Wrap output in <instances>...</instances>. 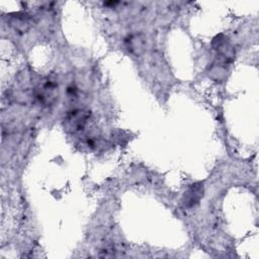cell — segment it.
<instances>
[{"label": "cell", "instance_id": "1", "mask_svg": "<svg viewBox=\"0 0 259 259\" xmlns=\"http://www.w3.org/2000/svg\"><path fill=\"white\" fill-rule=\"evenodd\" d=\"M36 98L45 105H51L58 97V85L54 81L47 80L41 83L35 92Z\"/></svg>", "mask_w": 259, "mask_h": 259}, {"label": "cell", "instance_id": "2", "mask_svg": "<svg viewBox=\"0 0 259 259\" xmlns=\"http://www.w3.org/2000/svg\"><path fill=\"white\" fill-rule=\"evenodd\" d=\"M88 117H89L88 112L84 110H80V109L73 110L67 115L65 119L66 127L74 132L80 131L85 126Z\"/></svg>", "mask_w": 259, "mask_h": 259}, {"label": "cell", "instance_id": "3", "mask_svg": "<svg viewBox=\"0 0 259 259\" xmlns=\"http://www.w3.org/2000/svg\"><path fill=\"white\" fill-rule=\"evenodd\" d=\"M203 195V187L201 183L192 184L188 190L185 192L183 197V202L186 207H191L196 205Z\"/></svg>", "mask_w": 259, "mask_h": 259}, {"label": "cell", "instance_id": "4", "mask_svg": "<svg viewBox=\"0 0 259 259\" xmlns=\"http://www.w3.org/2000/svg\"><path fill=\"white\" fill-rule=\"evenodd\" d=\"M125 41L127 44L128 50L136 55H140L145 51L146 41H145V38L141 34L140 35H132Z\"/></svg>", "mask_w": 259, "mask_h": 259}, {"label": "cell", "instance_id": "5", "mask_svg": "<svg viewBox=\"0 0 259 259\" xmlns=\"http://www.w3.org/2000/svg\"><path fill=\"white\" fill-rule=\"evenodd\" d=\"M13 24H14L15 29H17L20 32H25L29 27V23L27 22V20L24 18H21V17H18L17 19H15L13 21Z\"/></svg>", "mask_w": 259, "mask_h": 259}]
</instances>
